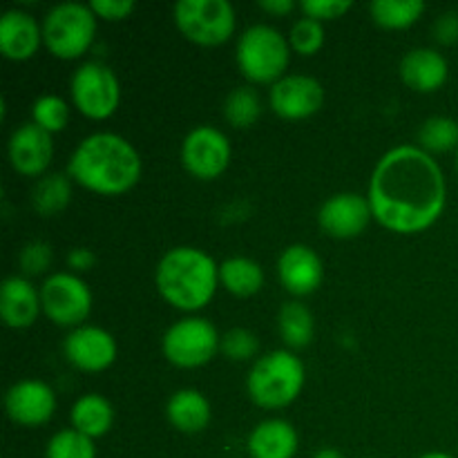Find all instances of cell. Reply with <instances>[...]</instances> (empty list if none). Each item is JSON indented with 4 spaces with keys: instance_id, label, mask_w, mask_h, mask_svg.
<instances>
[{
    "instance_id": "16",
    "label": "cell",
    "mask_w": 458,
    "mask_h": 458,
    "mask_svg": "<svg viewBox=\"0 0 458 458\" xmlns=\"http://www.w3.org/2000/svg\"><path fill=\"white\" fill-rule=\"evenodd\" d=\"M9 164L22 177H43L54 159V139L43 128L27 121L18 125L7 143Z\"/></svg>"
},
{
    "instance_id": "9",
    "label": "cell",
    "mask_w": 458,
    "mask_h": 458,
    "mask_svg": "<svg viewBox=\"0 0 458 458\" xmlns=\"http://www.w3.org/2000/svg\"><path fill=\"white\" fill-rule=\"evenodd\" d=\"M72 103L92 121L110 119L121 103V83L112 67L101 61H88L72 74Z\"/></svg>"
},
{
    "instance_id": "33",
    "label": "cell",
    "mask_w": 458,
    "mask_h": 458,
    "mask_svg": "<svg viewBox=\"0 0 458 458\" xmlns=\"http://www.w3.org/2000/svg\"><path fill=\"white\" fill-rule=\"evenodd\" d=\"M219 352H222L228 360H250V358L258 356L259 340L253 331L235 327V329H228L226 334L222 335V347H219Z\"/></svg>"
},
{
    "instance_id": "28",
    "label": "cell",
    "mask_w": 458,
    "mask_h": 458,
    "mask_svg": "<svg viewBox=\"0 0 458 458\" xmlns=\"http://www.w3.org/2000/svg\"><path fill=\"white\" fill-rule=\"evenodd\" d=\"M262 116V98L250 85H242L228 92L224 101V119L228 125L237 130H246L258 123Z\"/></svg>"
},
{
    "instance_id": "31",
    "label": "cell",
    "mask_w": 458,
    "mask_h": 458,
    "mask_svg": "<svg viewBox=\"0 0 458 458\" xmlns=\"http://www.w3.org/2000/svg\"><path fill=\"white\" fill-rule=\"evenodd\" d=\"M45 458H97L94 441L74 428L54 434L45 450Z\"/></svg>"
},
{
    "instance_id": "24",
    "label": "cell",
    "mask_w": 458,
    "mask_h": 458,
    "mask_svg": "<svg viewBox=\"0 0 458 458\" xmlns=\"http://www.w3.org/2000/svg\"><path fill=\"white\" fill-rule=\"evenodd\" d=\"M219 284L237 298H250L264 286V268L255 259L235 255L219 264Z\"/></svg>"
},
{
    "instance_id": "23",
    "label": "cell",
    "mask_w": 458,
    "mask_h": 458,
    "mask_svg": "<svg viewBox=\"0 0 458 458\" xmlns=\"http://www.w3.org/2000/svg\"><path fill=\"white\" fill-rule=\"evenodd\" d=\"M70 420L76 432L85 434V437H89L94 441V438L106 437L112 429V423H114V407L101 394H83L72 405Z\"/></svg>"
},
{
    "instance_id": "42",
    "label": "cell",
    "mask_w": 458,
    "mask_h": 458,
    "mask_svg": "<svg viewBox=\"0 0 458 458\" xmlns=\"http://www.w3.org/2000/svg\"><path fill=\"white\" fill-rule=\"evenodd\" d=\"M456 170H458V150H456Z\"/></svg>"
},
{
    "instance_id": "40",
    "label": "cell",
    "mask_w": 458,
    "mask_h": 458,
    "mask_svg": "<svg viewBox=\"0 0 458 458\" xmlns=\"http://www.w3.org/2000/svg\"><path fill=\"white\" fill-rule=\"evenodd\" d=\"M313 458H344V456L340 454L335 447H322V450H318L316 454H313Z\"/></svg>"
},
{
    "instance_id": "3",
    "label": "cell",
    "mask_w": 458,
    "mask_h": 458,
    "mask_svg": "<svg viewBox=\"0 0 458 458\" xmlns=\"http://www.w3.org/2000/svg\"><path fill=\"white\" fill-rule=\"evenodd\" d=\"M161 298L179 311H199L219 286V264L197 246H174L165 250L155 271Z\"/></svg>"
},
{
    "instance_id": "2",
    "label": "cell",
    "mask_w": 458,
    "mask_h": 458,
    "mask_svg": "<svg viewBox=\"0 0 458 458\" xmlns=\"http://www.w3.org/2000/svg\"><path fill=\"white\" fill-rule=\"evenodd\" d=\"M143 173L137 148L116 132H94L85 137L67 161L72 182L97 195L116 197L132 191Z\"/></svg>"
},
{
    "instance_id": "8",
    "label": "cell",
    "mask_w": 458,
    "mask_h": 458,
    "mask_svg": "<svg viewBox=\"0 0 458 458\" xmlns=\"http://www.w3.org/2000/svg\"><path fill=\"white\" fill-rule=\"evenodd\" d=\"M177 30L191 43L215 47L226 43L237 25V13L228 0H179L173 7Z\"/></svg>"
},
{
    "instance_id": "19",
    "label": "cell",
    "mask_w": 458,
    "mask_h": 458,
    "mask_svg": "<svg viewBox=\"0 0 458 458\" xmlns=\"http://www.w3.org/2000/svg\"><path fill=\"white\" fill-rule=\"evenodd\" d=\"M43 311L40 289L25 276H9L0 286V318L9 329H30Z\"/></svg>"
},
{
    "instance_id": "37",
    "label": "cell",
    "mask_w": 458,
    "mask_h": 458,
    "mask_svg": "<svg viewBox=\"0 0 458 458\" xmlns=\"http://www.w3.org/2000/svg\"><path fill=\"white\" fill-rule=\"evenodd\" d=\"M434 36L443 45L458 43V12L441 13L434 22Z\"/></svg>"
},
{
    "instance_id": "36",
    "label": "cell",
    "mask_w": 458,
    "mask_h": 458,
    "mask_svg": "<svg viewBox=\"0 0 458 458\" xmlns=\"http://www.w3.org/2000/svg\"><path fill=\"white\" fill-rule=\"evenodd\" d=\"M89 7L97 13V18H106V21L116 22L132 16L137 4H134V0H92Z\"/></svg>"
},
{
    "instance_id": "22",
    "label": "cell",
    "mask_w": 458,
    "mask_h": 458,
    "mask_svg": "<svg viewBox=\"0 0 458 458\" xmlns=\"http://www.w3.org/2000/svg\"><path fill=\"white\" fill-rule=\"evenodd\" d=\"M165 416L170 425L182 434H199L208 428L213 419L208 398L197 389H179L168 398Z\"/></svg>"
},
{
    "instance_id": "38",
    "label": "cell",
    "mask_w": 458,
    "mask_h": 458,
    "mask_svg": "<svg viewBox=\"0 0 458 458\" xmlns=\"http://www.w3.org/2000/svg\"><path fill=\"white\" fill-rule=\"evenodd\" d=\"M94 264H97V253L88 246H74V249L67 253V267H70L72 273H85L92 271Z\"/></svg>"
},
{
    "instance_id": "25",
    "label": "cell",
    "mask_w": 458,
    "mask_h": 458,
    "mask_svg": "<svg viewBox=\"0 0 458 458\" xmlns=\"http://www.w3.org/2000/svg\"><path fill=\"white\" fill-rule=\"evenodd\" d=\"M72 201V177L63 173H47L31 191V206L40 217H56Z\"/></svg>"
},
{
    "instance_id": "17",
    "label": "cell",
    "mask_w": 458,
    "mask_h": 458,
    "mask_svg": "<svg viewBox=\"0 0 458 458\" xmlns=\"http://www.w3.org/2000/svg\"><path fill=\"white\" fill-rule=\"evenodd\" d=\"M277 277L291 295L316 293L325 280L322 258L307 244H291L282 250L277 259Z\"/></svg>"
},
{
    "instance_id": "7",
    "label": "cell",
    "mask_w": 458,
    "mask_h": 458,
    "mask_svg": "<svg viewBox=\"0 0 458 458\" xmlns=\"http://www.w3.org/2000/svg\"><path fill=\"white\" fill-rule=\"evenodd\" d=\"M222 335L206 318H183L170 325L161 338V352L170 365L179 369H197L217 356Z\"/></svg>"
},
{
    "instance_id": "39",
    "label": "cell",
    "mask_w": 458,
    "mask_h": 458,
    "mask_svg": "<svg viewBox=\"0 0 458 458\" xmlns=\"http://www.w3.org/2000/svg\"><path fill=\"white\" fill-rule=\"evenodd\" d=\"M295 7H298L295 0H259V9H264L267 13H273V16H286Z\"/></svg>"
},
{
    "instance_id": "27",
    "label": "cell",
    "mask_w": 458,
    "mask_h": 458,
    "mask_svg": "<svg viewBox=\"0 0 458 458\" xmlns=\"http://www.w3.org/2000/svg\"><path fill=\"white\" fill-rule=\"evenodd\" d=\"M425 12L423 0H374L369 13L385 30H405L414 25Z\"/></svg>"
},
{
    "instance_id": "32",
    "label": "cell",
    "mask_w": 458,
    "mask_h": 458,
    "mask_svg": "<svg viewBox=\"0 0 458 458\" xmlns=\"http://www.w3.org/2000/svg\"><path fill=\"white\" fill-rule=\"evenodd\" d=\"M289 43L293 52L302 54V56H313L325 45V25L316 18L302 16L291 27Z\"/></svg>"
},
{
    "instance_id": "15",
    "label": "cell",
    "mask_w": 458,
    "mask_h": 458,
    "mask_svg": "<svg viewBox=\"0 0 458 458\" xmlns=\"http://www.w3.org/2000/svg\"><path fill=\"white\" fill-rule=\"evenodd\" d=\"M4 410L9 420L16 425L38 428L47 423L56 411V394L43 380H18L4 394Z\"/></svg>"
},
{
    "instance_id": "11",
    "label": "cell",
    "mask_w": 458,
    "mask_h": 458,
    "mask_svg": "<svg viewBox=\"0 0 458 458\" xmlns=\"http://www.w3.org/2000/svg\"><path fill=\"white\" fill-rule=\"evenodd\" d=\"M231 157V141L215 125H197L183 137L182 164L188 174L201 182H213L226 173Z\"/></svg>"
},
{
    "instance_id": "14",
    "label": "cell",
    "mask_w": 458,
    "mask_h": 458,
    "mask_svg": "<svg viewBox=\"0 0 458 458\" xmlns=\"http://www.w3.org/2000/svg\"><path fill=\"white\" fill-rule=\"evenodd\" d=\"M374 219L369 199L358 192H338L331 195L318 210V224L322 231L335 240H352L365 233Z\"/></svg>"
},
{
    "instance_id": "10",
    "label": "cell",
    "mask_w": 458,
    "mask_h": 458,
    "mask_svg": "<svg viewBox=\"0 0 458 458\" xmlns=\"http://www.w3.org/2000/svg\"><path fill=\"white\" fill-rule=\"evenodd\" d=\"M40 304L54 325L76 329L92 313V291L76 273L58 271L52 273L40 286Z\"/></svg>"
},
{
    "instance_id": "4",
    "label": "cell",
    "mask_w": 458,
    "mask_h": 458,
    "mask_svg": "<svg viewBox=\"0 0 458 458\" xmlns=\"http://www.w3.org/2000/svg\"><path fill=\"white\" fill-rule=\"evenodd\" d=\"M304 383V362L289 349H276L253 362L246 378V392L262 410H282L302 394Z\"/></svg>"
},
{
    "instance_id": "1",
    "label": "cell",
    "mask_w": 458,
    "mask_h": 458,
    "mask_svg": "<svg viewBox=\"0 0 458 458\" xmlns=\"http://www.w3.org/2000/svg\"><path fill=\"white\" fill-rule=\"evenodd\" d=\"M374 219L398 235L428 231L445 210L441 165L420 146H396L376 164L367 191Z\"/></svg>"
},
{
    "instance_id": "43",
    "label": "cell",
    "mask_w": 458,
    "mask_h": 458,
    "mask_svg": "<svg viewBox=\"0 0 458 458\" xmlns=\"http://www.w3.org/2000/svg\"><path fill=\"white\" fill-rule=\"evenodd\" d=\"M367 458H378V456H367Z\"/></svg>"
},
{
    "instance_id": "5",
    "label": "cell",
    "mask_w": 458,
    "mask_h": 458,
    "mask_svg": "<svg viewBox=\"0 0 458 458\" xmlns=\"http://www.w3.org/2000/svg\"><path fill=\"white\" fill-rule=\"evenodd\" d=\"M237 67L250 83H276L286 76L291 61V43L277 27L258 22L246 27L237 38Z\"/></svg>"
},
{
    "instance_id": "35",
    "label": "cell",
    "mask_w": 458,
    "mask_h": 458,
    "mask_svg": "<svg viewBox=\"0 0 458 458\" xmlns=\"http://www.w3.org/2000/svg\"><path fill=\"white\" fill-rule=\"evenodd\" d=\"M352 7V0H302L300 3V9H302L304 16L316 18L320 22L343 18Z\"/></svg>"
},
{
    "instance_id": "13",
    "label": "cell",
    "mask_w": 458,
    "mask_h": 458,
    "mask_svg": "<svg viewBox=\"0 0 458 458\" xmlns=\"http://www.w3.org/2000/svg\"><path fill=\"white\" fill-rule=\"evenodd\" d=\"M63 352L76 369L98 374V371H106L107 367L114 365L119 347H116L114 335L103 327L81 325L67 334Z\"/></svg>"
},
{
    "instance_id": "20",
    "label": "cell",
    "mask_w": 458,
    "mask_h": 458,
    "mask_svg": "<svg viewBox=\"0 0 458 458\" xmlns=\"http://www.w3.org/2000/svg\"><path fill=\"white\" fill-rule=\"evenodd\" d=\"M447 74H450V65L445 56L432 47L410 49L401 61L403 83L420 94L437 92L438 88H443Z\"/></svg>"
},
{
    "instance_id": "26",
    "label": "cell",
    "mask_w": 458,
    "mask_h": 458,
    "mask_svg": "<svg viewBox=\"0 0 458 458\" xmlns=\"http://www.w3.org/2000/svg\"><path fill=\"white\" fill-rule=\"evenodd\" d=\"M277 329H280V338L284 340V344L289 349L309 347L313 340V334H316L313 313L302 302H298V300L284 302L280 313H277Z\"/></svg>"
},
{
    "instance_id": "12",
    "label": "cell",
    "mask_w": 458,
    "mask_h": 458,
    "mask_svg": "<svg viewBox=\"0 0 458 458\" xmlns=\"http://www.w3.org/2000/svg\"><path fill=\"white\" fill-rule=\"evenodd\" d=\"M268 103L282 119H309L325 106V88L316 76L286 74L271 85Z\"/></svg>"
},
{
    "instance_id": "30",
    "label": "cell",
    "mask_w": 458,
    "mask_h": 458,
    "mask_svg": "<svg viewBox=\"0 0 458 458\" xmlns=\"http://www.w3.org/2000/svg\"><path fill=\"white\" fill-rule=\"evenodd\" d=\"M31 121L45 132H63L70 123V106L58 94H43L31 103Z\"/></svg>"
},
{
    "instance_id": "21",
    "label": "cell",
    "mask_w": 458,
    "mask_h": 458,
    "mask_svg": "<svg viewBox=\"0 0 458 458\" xmlns=\"http://www.w3.org/2000/svg\"><path fill=\"white\" fill-rule=\"evenodd\" d=\"M300 438L293 425L284 419H267L249 437L250 458H293Z\"/></svg>"
},
{
    "instance_id": "6",
    "label": "cell",
    "mask_w": 458,
    "mask_h": 458,
    "mask_svg": "<svg viewBox=\"0 0 458 458\" xmlns=\"http://www.w3.org/2000/svg\"><path fill=\"white\" fill-rule=\"evenodd\" d=\"M97 36V13L85 3H58L43 18V45L63 61L83 56Z\"/></svg>"
},
{
    "instance_id": "18",
    "label": "cell",
    "mask_w": 458,
    "mask_h": 458,
    "mask_svg": "<svg viewBox=\"0 0 458 458\" xmlns=\"http://www.w3.org/2000/svg\"><path fill=\"white\" fill-rule=\"evenodd\" d=\"M43 43V25L22 9H7L0 18V54L7 61H30Z\"/></svg>"
},
{
    "instance_id": "34",
    "label": "cell",
    "mask_w": 458,
    "mask_h": 458,
    "mask_svg": "<svg viewBox=\"0 0 458 458\" xmlns=\"http://www.w3.org/2000/svg\"><path fill=\"white\" fill-rule=\"evenodd\" d=\"M54 262V250L47 242L34 240L30 244L22 246L21 255H18V264H21V271L25 273V277L31 276H43Z\"/></svg>"
},
{
    "instance_id": "41",
    "label": "cell",
    "mask_w": 458,
    "mask_h": 458,
    "mask_svg": "<svg viewBox=\"0 0 458 458\" xmlns=\"http://www.w3.org/2000/svg\"><path fill=\"white\" fill-rule=\"evenodd\" d=\"M419 458H456L452 454H447V452H428V454L419 456Z\"/></svg>"
},
{
    "instance_id": "29",
    "label": "cell",
    "mask_w": 458,
    "mask_h": 458,
    "mask_svg": "<svg viewBox=\"0 0 458 458\" xmlns=\"http://www.w3.org/2000/svg\"><path fill=\"white\" fill-rule=\"evenodd\" d=\"M419 143L429 155L458 150V123L450 116H429L419 130Z\"/></svg>"
}]
</instances>
